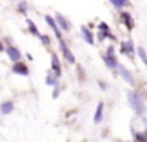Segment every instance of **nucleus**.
<instances>
[{
  "mask_svg": "<svg viewBox=\"0 0 147 142\" xmlns=\"http://www.w3.org/2000/svg\"><path fill=\"white\" fill-rule=\"evenodd\" d=\"M128 101H130L131 107L134 109V112H136L138 115H144V112H146V106H144V101H142V98H141L139 95L130 92V93H128Z\"/></svg>",
  "mask_w": 147,
  "mask_h": 142,
  "instance_id": "1",
  "label": "nucleus"
},
{
  "mask_svg": "<svg viewBox=\"0 0 147 142\" xmlns=\"http://www.w3.org/2000/svg\"><path fill=\"white\" fill-rule=\"evenodd\" d=\"M103 107H105V104L98 103V107H96L95 115H93V122L95 123H101V120H103Z\"/></svg>",
  "mask_w": 147,
  "mask_h": 142,
  "instance_id": "14",
  "label": "nucleus"
},
{
  "mask_svg": "<svg viewBox=\"0 0 147 142\" xmlns=\"http://www.w3.org/2000/svg\"><path fill=\"white\" fill-rule=\"evenodd\" d=\"M46 22H48V25L54 30V33H55V36L57 38H60L62 36V33H60V28H59V25L55 24V19H52L51 16H46Z\"/></svg>",
  "mask_w": 147,
  "mask_h": 142,
  "instance_id": "11",
  "label": "nucleus"
},
{
  "mask_svg": "<svg viewBox=\"0 0 147 142\" xmlns=\"http://www.w3.org/2000/svg\"><path fill=\"white\" fill-rule=\"evenodd\" d=\"M26 21H27V25H29V32H30V33L35 35V36H40L41 33H40L38 27H36V25L33 24V21H30V19H26Z\"/></svg>",
  "mask_w": 147,
  "mask_h": 142,
  "instance_id": "15",
  "label": "nucleus"
},
{
  "mask_svg": "<svg viewBox=\"0 0 147 142\" xmlns=\"http://www.w3.org/2000/svg\"><path fill=\"white\" fill-rule=\"evenodd\" d=\"M59 40V44H60V50H62V54H63V57H65V60H67L68 63H74L76 62V59H74V55H73V52L70 50V47H68V44L65 43V40L63 38H57Z\"/></svg>",
  "mask_w": 147,
  "mask_h": 142,
  "instance_id": "2",
  "label": "nucleus"
},
{
  "mask_svg": "<svg viewBox=\"0 0 147 142\" xmlns=\"http://www.w3.org/2000/svg\"><path fill=\"white\" fill-rule=\"evenodd\" d=\"M122 21H123V24L128 27V30H131V28L134 27L133 17H131V14H130V13H122Z\"/></svg>",
  "mask_w": 147,
  "mask_h": 142,
  "instance_id": "13",
  "label": "nucleus"
},
{
  "mask_svg": "<svg viewBox=\"0 0 147 142\" xmlns=\"http://www.w3.org/2000/svg\"><path fill=\"white\" fill-rule=\"evenodd\" d=\"M54 87L55 88H54V96H52V98H57L59 96V88H57V85H54Z\"/></svg>",
  "mask_w": 147,
  "mask_h": 142,
  "instance_id": "23",
  "label": "nucleus"
},
{
  "mask_svg": "<svg viewBox=\"0 0 147 142\" xmlns=\"http://www.w3.org/2000/svg\"><path fill=\"white\" fill-rule=\"evenodd\" d=\"M98 30H109V25L106 22H100L98 24Z\"/></svg>",
  "mask_w": 147,
  "mask_h": 142,
  "instance_id": "21",
  "label": "nucleus"
},
{
  "mask_svg": "<svg viewBox=\"0 0 147 142\" xmlns=\"http://www.w3.org/2000/svg\"><path fill=\"white\" fill-rule=\"evenodd\" d=\"M19 11H21V13H26V3H22V5H19Z\"/></svg>",
  "mask_w": 147,
  "mask_h": 142,
  "instance_id": "22",
  "label": "nucleus"
},
{
  "mask_svg": "<svg viewBox=\"0 0 147 142\" xmlns=\"http://www.w3.org/2000/svg\"><path fill=\"white\" fill-rule=\"evenodd\" d=\"M11 71L14 73V74H22V76H29L30 69L29 66L26 65V63H22L21 60H18V62H14L13 68H11Z\"/></svg>",
  "mask_w": 147,
  "mask_h": 142,
  "instance_id": "3",
  "label": "nucleus"
},
{
  "mask_svg": "<svg viewBox=\"0 0 147 142\" xmlns=\"http://www.w3.org/2000/svg\"><path fill=\"white\" fill-rule=\"evenodd\" d=\"M133 139H136V141H147V137L142 134V133H134V134H133Z\"/></svg>",
  "mask_w": 147,
  "mask_h": 142,
  "instance_id": "19",
  "label": "nucleus"
},
{
  "mask_svg": "<svg viewBox=\"0 0 147 142\" xmlns=\"http://www.w3.org/2000/svg\"><path fill=\"white\" fill-rule=\"evenodd\" d=\"M106 52H108V54H114V47H112V46H109V47H108V50H106Z\"/></svg>",
  "mask_w": 147,
  "mask_h": 142,
  "instance_id": "24",
  "label": "nucleus"
},
{
  "mask_svg": "<svg viewBox=\"0 0 147 142\" xmlns=\"http://www.w3.org/2000/svg\"><path fill=\"white\" fill-rule=\"evenodd\" d=\"M117 69H119V73H120V76L125 79V81L128 82L130 85H134V79H133V76H131V73L128 71L125 66H122V65H117Z\"/></svg>",
  "mask_w": 147,
  "mask_h": 142,
  "instance_id": "5",
  "label": "nucleus"
},
{
  "mask_svg": "<svg viewBox=\"0 0 147 142\" xmlns=\"http://www.w3.org/2000/svg\"><path fill=\"white\" fill-rule=\"evenodd\" d=\"M2 50H5V47H3V44L0 43V52H2Z\"/></svg>",
  "mask_w": 147,
  "mask_h": 142,
  "instance_id": "25",
  "label": "nucleus"
},
{
  "mask_svg": "<svg viewBox=\"0 0 147 142\" xmlns=\"http://www.w3.org/2000/svg\"><path fill=\"white\" fill-rule=\"evenodd\" d=\"M14 109V104L13 101H3V103L0 104V112L3 114V115H7V114H11Z\"/></svg>",
  "mask_w": 147,
  "mask_h": 142,
  "instance_id": "8",
  "label": "nucleus"
},
{
  "mask_svg": "<svg viewBox=\"0 0 147 142\" xmlns=\"http://www.w3.org/2000/svg\"><path fill=\"white\" fill-rule=\"evenodd\" d=\"M5 50H7V54H8V59L13 60V62H18V60L22 59V54H21V50L18 49V47H14V46H8Z\"/></svg>",
  "mask_w": 147,
  "mask_h": 142,
  "instance_id": "4",
  "label": "nucleus"
},
{
  "mask_svg": "<svg viewBox=\"0 0 147 142\" xmlns=\"http://www.w3.org/2000/svg\"><path fill=\"white\" fill-rule=\"evenodd\" d=\"M46 84H49V85H59V81H57V76H52V74H48V76H46Z\"/></svg>",
  "mask_w": 147,
  "mask_h": 142,
  "instance_id": "17",
  "label": "nucleus"
},
{
  "mask_svg": "<svg viewBox=\"0 0 147 142\" xmlns=\"http://www.w3.org/2000/svg\"><path fill=\"white\" fill-rule=\"evenodd\" d=\"M109 2H111L117 9H122V8H125V6L130 5V0H109Z\"/></svg>",
  "mask_w": 147,
  "mask_h": 142,
  "instance_id": "16",
  "label": "nucleus"
},
{
  "mask_svg": "<svg viewBox=\"0 0 147 142\" xmlns=\"http://www.w3.org/2000/svg\"><path fill=\"white\" fill-rule=\"evenodd\" d=\"M55 24H57L59 27H62V30H65V32H68L71 28V24L60 14V13H57V14H55Z\"/></svg>",
  "mask_w": 147,
  "mask_h": 142,
  "instance_id": "6",
  "label": "nucleus"
},
{
  "mask_svg": "<svg viewBox=\"0 0 147 142\" xmlns=\"http://www.w3.org/2000/svg\"><path fill=\"white\" fill-rule=\"evenodd\" d=\"M40 40H41V43L43 44H49V43H51V40H49V36H48V35H40Z\"/></svg>",
  "mask_w": 147,
  "mask_h": 142,
  "instance_id": "20",
  "label": "nucleus"
},
{
  "mask_svg": "<svg viewBox=\"0 0 147 142\" xmlns=\"http://www.w3.org/2000/svg\"><path fill=\"white\" fill-rule=\"evenodd\" d=\"M105 63L109 66V68H112V69H115V68H117V65H119V62H117V59H115L114 54H106Z\"/></svg>",
  "mask_w": 147,
  "mask_h": 142,
  "instance_id": "12",
  "label": "nucleus"
},
{
  "mask_svg": "<svg viewBox=\"0 0 147 142\" xmlns=\"http://www.w3.org/2000/svg\"><path fill=\"white\" fill-rule=\"evenodd\" d=\"M51 65H52V71H54V74L57 76V77H60L62 66H60V62H59V57L55 55V54H52V57H51Z\"/></svg>",
  "mask_w": 147,
  "mask_h": 142,
  "instance_id": "7",
  "label": "nucleus"
},
{
  "mask_svg": "<svg viewBox=\"0 0 147 142\" xmlns=\"http://www.w3.org/2000/svg\"><path fill=\"white\" fill-rule=\"evenodd\" d=\"M81 32H82V38H84V41H86V43H89V44L95 43V40H93V33L87 27H84V25H82V27H81Z\"/></svg>",
  "mask_w": 147,
  "mask_h": 142,
  "instance_id": "10",
  "label": "nucleus"
},
{
  "mask_svg": "<svg viewBox=\"0 0 147 142\" xmlns=\"http://www.w3.org/2000/svg\"><path fill=\"white\" fill-rule=\"evenodd\" d=\"M120 52H122V54H128V55H133V54H134L133 41H127V43H122V46H120Z\"/></svg>",
  "mask_w": 147,
  "mask_h": 142,
  "instance_id": "9",
  "label": "nucleus"
},
{
  "mask_svg": "<svg viewBox=\"0 0 147 142\" xmlns=\"http://www.w3.org/2000/svg\"><path fill=\"white\" fill-rule=\"evenodd\" d=\"M138 54H139L141 60H142L144 63H147V57H146V50H144V47H138Z\"/></svg>",
  "mask_w": 147,
  "mask_h": 142,
  "instance_id": "18",
  "label": "nucleus"
}]
</instances>
